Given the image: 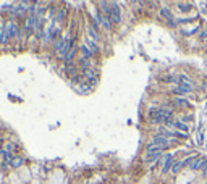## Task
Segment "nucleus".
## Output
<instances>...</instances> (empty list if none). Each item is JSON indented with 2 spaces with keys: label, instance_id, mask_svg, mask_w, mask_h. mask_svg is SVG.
<instances>
[{
  "label": "nucleus",
  "instance_id": "obj_1",
  "mask_svg": "<svg viewBox=\"0 0 207 184\" xmlns=\"http://www.w3.org/2000/svg\"><path fill=\"white\" fill-rule=\"evenodd\" d=\"M149 116H151V121L152 123L168 124V123H171L173 112H171L170 108H159V110H151V112H149Z\"/></svg>",
  "mask_w": 207,
  "mask_h": 184
},
{
  "label": "nucleus",
  "instance_id": "obj_2",
  "mask_svg": "<svg viewBox=\"0 0 207 184\" xmlns=\"http://www.w3.org/2000/svg\"><path fill=\"white\" fill-rule=\"evenodd\" d=\"M113 23H120L122 21V16H120V8L115 3H112V10H110V16H108Z\"/></svg>",
  "mask_w": 207,
  "mask_h": 184
},
{
  "label": "nucleus",
  "instance_id": "obj_3",
  "mask_svg": "<svg viewBox=\"0 0 207 184\" xmlns=\"http://www.w3.org/2000/svg\"><path fill=\"white\" fill-rule=\"evenodd\" d=\"M168 126H171V128H176L180 133H188V124H185V123H181V121H171V123H168Z\"/></svg>",
  "mask_w": 207,
  "mask_h": 184
},
{
  "label": "nucleus",
  "instance_id": "obj_4",
  "mask_svg": "<svg viewBox=\"0 0 207 184\" xmlns=\"http://www.w3.org/2000/svg\"><path fill=\"white\" fill-rule=\"evenodd\" d=\"M7 31H8L10 37H16L20 34V29H18V26H16V23H10V24L7 26Z\"/></svg>",
  "mask_w": 207,
  "mask_h": 184
},
{
  "label": "nucleus",
  "instance_id": "obj_5",
  "mask_svg": "<svg viewBox=\"0 0 207 184\" xmlns=\"http://www.w3.org/2000/svg\"><path fill=\"white\" fill-rule=\"evenodd\" d=\"M171 166H173V157H171V155H167V158H165V163H164V168H162V171H164V173H168V171L171 170Z\"/></svg>",
  "mask_w": 207,
  "mask_h": 184
},
{
  "label": "nucleus",
  "instance_id": "obj_6",
  "mask_svg": "<svg viewBox=\"0 0 207 184\" xmlns=\"http://www.w3.org/2000/svg\"><path fill=\"white\" fill-rule=\"evenodd\" d=\"M160 15L165 16V18L170 21V24H175V23H173V21H175V18H173V15L170 13V10H168V8H160Z\"/></svg>",
  "mask_w": 207,
  "mask_h": 184
},
{
  "label": "nucleus",
  "instance_id": "obj_7",
  "mask_svg": "<svg viewBox=\"0 0 207 184\" xmlns=\"http://www.w3.org/2000/svg\"><path fill=\"white\" fill-rule=\"evenodd\" d=\"M193 87H189V86H176L173 89L175 94H188V92H191Z\"/></svg>",
  "mask_w": 207,
  "mask_h": 184
},
{
  "label": "nucleus",
  "instance_id": "obj_8",
  "mask_svg": "<svg viewBox=\"0 0 207 184\" xmlns=\"http://www.w3.org/2000/svg\"><path fill=\"white\" fill-rule=\"evenodd\" d=\"M65 71H66V74H68V76H71V78H74V76H76V66H74V65H71V63H66Z\"/></svg>",
  "mask_w": 207,
  "mask_h": 184
},
{
  "label": "nucleus",
  "instance_id": "obj_9",
  "mask_svg": "<svg viewBox=\"0 0 207 184\" xmlns=\"http://www.w3.org/2000/svg\"><path fill=\"white\" fill-rule=\"evenodd\" d=\"M81 52H83V58H88V60H91V57H92V53H94V52L91 50L88 45H83V47H81Z\"/></svg>",
  "mask_w": 207,
  "mask_h": 184
},
{
  "label": "nucleus",
  "instance_id": "obj_10",
  "mask_svg": "<svg viewBox=\"0 0 207 184\" xmlns=\"http://www.w3.org/2000/svg\"><path fill=\"white\" fill-rule=\"evenodd\" d=\"M24 10H26V2H21V3L16 5V8L13 10V13L15 15H23V13H24Z\"/></svg>",
  "mask_w": 207,
  "mask_h": 184
},
{
  "label": "nucleus",
  "instance_id": "obj_11",
  "mask_svg": "<svg viewBox=\"0 0 207 184\" xmlns=\"http://www.w3.org/2000/svg\"><path fill=\"white\" fill-rule=\"evenodd\" d=\"M205 163H207V162H205L204 158H196V160H194V165H191V168H193V170H199V168H202Z\"/></svg>",
  "mask_w": 207,
  "mask_h": 184
},
{
  "label": "nucleus",
  "instance_id": "obj_12",
  "mask_svg": "<svg viewBox=\"0 0 207 184\" xmlns=\"http://www.w3.org/2000/svg\"><path fill=\"white\" fill-rule=\"evenodd\" d=\"M160 155H162V153H155V155H147V157H146V162H147V163L157 162V160L160 158Z\"/></svg>",
  "mask_w": 207,
  "mask_h": 184
},
{
  "label": "nucleus",
  "instance_id": "obj_13",
  "mask_svg": "<svg viewBox=\"0 0 207 184\" xmlns=\"http://www.w3.org/2000/svg\"><path fill=\"white\" fill-rule=\"evenodd\" d=\"M74 53H76V49H74V47H73V49H71L70 52H68V55L65 57V60H66V63H71V60L74 58Z\"/></svg>",
  "mask_w": 207,
  "mask_h": 184
},
{
  "label": "nucleus",
  "instance_id": "obj_14",
  "mask_svg": "<svg viewBox=\"0 0 207 184\" xmlns=\"http://www.w3.org/2000/svg\"><path fill=\"white\" fill-rule=\"evenodd\" d=\"M176 5L180 7V10H181V11H189V10H191V3H183V2H178Z\"/></svg>",
  "mask_w": 207,
  "mask_h": 184
},
{
  "label": "nucleus",
  "instance_id": "obj_15",
  "mask_svg": "<svg viewBox=\"0 0 207 184\" xmlns=\"http://www.w3.org/2000/svg\"><path fill=\"white\" fill-rule=\"evenodd\" d=\"M183 166H185V165H183V162H176V163H173V166H171V171H173V173H178Z\"/></svg>",
  "mask_w": 207,
  "mask_h": 184
},
{
  "label": "nucleus",
  "instance_id": "obj_16",
  "mask_svg": "<svg viewBox=\"0 0 207 184\" xmlns=\"http://www.w3.org/2000/svg\"><path fill=\"white\" fill-rule=\"evenodd\" d=\"M21 165H23V158L21 157H15L13 162H11V166H15V168L16 166H21Z\"/></svg>",
  "mask_w": 207,
  "mask_h": 184
},
{
  "label": "nucleus",
  "instance_id": "obj_17",
  "mask_svg": "<svg viewBox=\"0 0 207 184\" xmlns=\"http://www.w3.org/2000/svg\"><path fill=\"white\" fill-rule=\"evenodd\" d=\"M175 103H176V105H180V107H188L189 105L186 99H175Z\"/></svg>",
  "mask_w": 207,
  "mask_h": 184
},
{
  "label": "nucleus",
  "instance_id": "obj_18",
  "mask_svg": "<svg viewBox=\"0 0 207 184\" xmlns=\"http://www.w3.org/2000/svg\"><path fill=\"white\" fill-rule=\"evenodd\" d=\"M65 16H66V8H63L60 13H58V16H57V21H62L63 18H65Z\"/></svg>",
  "mask_w": 207,
  "mask_h": 184
},
{
  "label": "nucleus",
  "instance_id": "obj_19",
  "mask_svg": "<svg viewBox=\"0 0 207 184\" xmlns=\"http://www.w3.org/2000/svg\"><path fill=\"white\" fill-rule=\"evenodd\" d=\"M89 34H91V37H92V39H94V41H96V39H97V37H99V36H97V32L94 31V28H89Z\"/></svg>",
  "mask_w": 207,
  "mask_h": 184
},
{
  "label": "nucleus",
  "instance_id": "obj_20",
  "mask_svg": "<svg viewBox=\"0 0 207 184\" xmlns=\"http://www.w3.org/2000/svg\"><path fill=\"white\" fill-rule=\"evenodd\" d=\"M198 142H199V144L204 142V134H202V133H199V136H198Z\"/></svg>",
  "mask_w": 207,
  "mask_h": 184
},
{
  "label": "nucleus",
  "instance_id": "obj_21",
  "mask_svg": "<svg viewBox=\"0 0 207 184\" xmlns=\"http://www.w3.org/2000/svg\"><path fill=\"white\" fill-rule=\"evenodd\" d=\"M204 175H207V166H205V168H204Z\"/></svg>",
  "mask_w": 207,
  "mask_h": 184
},
{
  "label": "nucleus",
  "instance_id": "obj_22",
  "mask_svg": "<svg viewBox=\"0 0 207 184\" xmlns=\"http://www.w3.org/2000/svg\"><path fill=\"white\" fill-rule=\"evenodd\" d=\"M0 152H2V150H0Z\"/></svg>",
  "mask_w": 207,
  "mask_h": 184
}]
</instances>
